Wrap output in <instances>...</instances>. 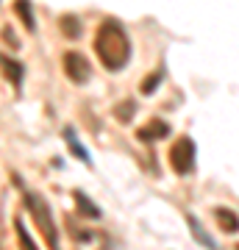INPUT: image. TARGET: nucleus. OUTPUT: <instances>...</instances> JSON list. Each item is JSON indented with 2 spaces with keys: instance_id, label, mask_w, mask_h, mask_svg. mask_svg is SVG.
<instances>
[{
  "instance_id": "f257e3e1",
  "label": "nucleus",
  "mask_w": 239,
  "mask_h": 250,
  "mask_svg": "<svg viewBox=\"0 0 239 250\" xmlns=\"http://www.w3.org/2000/svg\"><path fill=\"white\" fill-rule=\"evenodd\" d=\"M95 53L98 62L106 67L109 72H120L131 59V39L125 34V28L117 20H103L95 34Z\"/></svg>"
},
{
  "instance_id": "f03ea898",
  "label": "nucleus",
  "mask_w": 239,
  "mask_h": 250,
  "mask_svg": "<svg viewBox=\"0 0 239 250\" xmlns=\"http://www.w3.org/2000/svg\"><path fill=\"white\" fill-rule=\"evenodd\" d=\"M25 208L31 211L36 228L42 231L44 245H47V248H56V245H59V233H56L53 211H50V206L44 203V197L36 195V192H25Z\"/></svg>"
},
{
  "instance_id": "7ed1b4c3",
  "label": "nucleus",
  "mask_w": 239,
  "mask_h": 250,
  "mask_svg": "<svg viewBox=\"0 0 239 250\" xmlns=\"http://www.w3.org/2000/svg\"><path fill=\"white\" fill-rule=\"evenodd\" d=\"M167 161L175 175H189L195 170V142L189 136H178L175 142L170 145V153H167Z\"/></svg>"
},
{
  "instance_id": "20e7f679",
  "label": "nucleus",
  "mask_w": 239,
  "mask_h": 250,
  "mask_svg": "<svg viewBox=\"0 0 239 250\" xmlns=\"http://www.w3.org/2000/svg\"><path fill=\"white\" fill-rule=\"evenodd\" d=\"M62 67H64V75L75 83V86H84V83H89V78H92V64L87 62V56L78 53V50H67L62 59Z\"/></svg>"
},
{
  "instance_id": "39448f33",
  "label": "nucleus",
  "mask_w": 239,
  "mask_h": 250,
  "mask_svg": "<svg viewBox=\"0 0 239 250\" xmlns=\"http://www.w3.org/2000/svg\"><path fill=\"white\" fill-rule=\"evenodd\" d=\"M170 134V125L164 120H151L148 125H142L136 131V139L139 142H156V139H164Z\"/></svg>"
},
{
  "instance_id": "423d86ee",
  "label": "nucleus",
  "mask_w": 239,
  "mask_h": 250,
  "mask_svg": "<svg viewBox=\"0 0 239 250\" xmlns=\"http://www.w3.org/2000/svg\"><path fill=\"white\" fill-rule=\"evenodd\" d=\"M0 67H3V75H6V78L14 83V86H20V83H22V78H25V67H22L20 62L0 56Z\"/></svg>"
},
{
  "instance_id": "0eeeda50",
  "label": "nucleus",
  "mask_w": 239,
  "mask_h": 250,
  "mask_svg": "<svg viewBox=\"0 0 239 250\" xmlns=\"http://www.w3.org/2000/svg\"><path fill=\"white\" fill-rule=\"evenodd\" d=\"M214 220L220 225V231L225 233H239V217L231 211V208H217L214 211Z\"/></svg>"
},
{
  "instance_id": "6e6552de",
  "label": "nucleus",
  "mask_w": 239,
  "mask_h": 250,
  "mask_svg": "<svg viewBox=\"0 0 239 250\" xmlns=\"http://www.w3.org/2000/svg\"><path fill=\"white\" fill-rule=\"evenodd\" d=\"M64 142H67V147H70V153H75V159H81L84 164H92V159H89V150L84 147V145L78 142V136H75V131L72 128H64Z\"/></svg>"
},
{
  "instance_id": "1a4fd4ad",
  "label": "nucleus",
  "mask_w": 239,
  "mask_h": 250,
  "mask_svg": "<svg viewBox=\"0 0 239 250\" xmlns=\"http://www.w3.org/2000/svg\"><path fill=\"white\" fill-rule=\"evenodd\" d=\"M14 11H17V17L22 20V25L28 31H36V17H34V9H31V0H14Z\"/></svg>"
},
{
  "instance_id": "9d476101",
  "label": "nucleus",
  "mask_w": 239,
  "mask_h": 250,
  "mask_svg": "<svg viewBox=\"0 0 239 250\" xmlns=\"http://www.w3.org/2000/svg\"><path fill=\"white\" fill-rule=\"evenodd\" d=\"M59 28H62V34L67 36V39H78L81 36V20L75 17V14H64L62 20H59Z\"/></svg>"
},
{
  "instance_id": "9b49d317",
  "label": "nucleus",
  "mask_w": 239,
  "mask_h": 250,
  "mask_svg": "<svg viewBox=\"0 0 239 250\" xmlns=\"http://www.w3.org/2000/svg\"><path fill=\"white\" fill-rule=\"evenodd\" d=\"M186 223H189V228H192V233H195V239L200 242L203 248H217V242L203 231V225H200V220H197L195 214H186Z\"/></svg>"
},
{
  "instance_id": "f8f14e48",
  "label": "nucleus",
  "mask_w": 239,
  "mask_h": 250,
  "mask_svg": "<svg viewBox=\"0 0 239 250\" xmlns=\"http://www.w3.org/2000/svg\"><path fill=\"white\" fill-rule=\"evenodd\" d=\"M72 197H75V206H78V211H81L84 217H89V220H98V217H100V208H98V206H92V200H89V197L84 195L81 189H78Z\"/></svg>"
},
{
  "instance_id": "ddd939ff",
  "label": "nucleus",
  "mask_w": 239,
  "mask_h": 250,
  "mask_svg": "<svg viewBox=\"0 0 239 250\" xmlns=\"http://www.w3.org/2000/svg\"><path fill=\"white\" fill-rule=\"evenodd\" d=\"M133 114H136V103H133V100H123V103H117L114 106L117 123H131Z\"/></svg>"
},
{
  "instance_id": "4468645a",
  "label": "nucleus",
  "mask_w": 239,
  "mask_h": 250,
  "mask_svg": "<svg viewBox=\"0 0 239 250\" xmlns=\"http://www.w3.org/2000/svg\"><path fill=\"white\" fill-rule=\"evenodd\" d=\"M161 78H164V72H161V70H156L153 75H148V78L142 81L139 92H142V95H153V92H156V86L161 83Z\"/></svg>"
},
{
  "instance_id": "2eb2a0df",
  "label": "nucleus",
  "mask_w": 239,
  "mask_h": 250,
  "mask_svg": "<svg viewBox=\"0 0 239 250\" xmlns=\"http://www.w3.org/2000/svg\"><path fill=\"white\" fill-rule=\"evenodd\" d=\"M14 228H17V236H20V245H22V248H36L34 245V239H31V236H28V231H25V225H22V220H14Z\"/></svg>"
},
{
  "instance_id": "dca6fc26",
  "label": "nucleus",
  "mask_w": 239,
  "mask_h": 250,
  "mask_svg": "<svg viewBox=\"0 0 239 250\" xmlns=\"http://www.w3.org/2000/svg\"><path fill=\"white\" fill-rule=\"evenodd\" d=\"M0 36H3V42H6V45L20 47V39L14 36V31H11V28H3V31H0Z\"/></svg>"
}]
</instances>
